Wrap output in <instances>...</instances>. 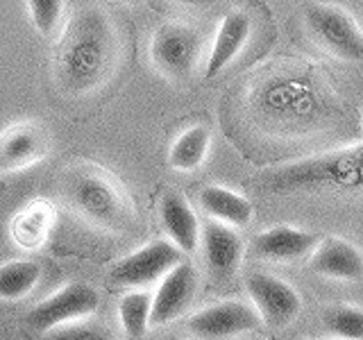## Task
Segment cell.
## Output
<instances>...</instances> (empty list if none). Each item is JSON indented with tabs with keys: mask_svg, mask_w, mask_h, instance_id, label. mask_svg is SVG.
<instances>
[{
	"mask_svg": "<svg viewBox=\"0 0 363 340\" xmlns=\"http://www.w3.org/2000/svg\"><path fill=\"white\" fill-rule=\"evenodd\" d=\"M259 315L245 302H220L193 313L189 317V332L200 340H227L255 332L259 327Z\"/></svg>",
	"mask_w": 363,
	"mask_h": 340,
	"instance_id": "obj_9",
	"label": "cell"
},
{
	"mask_svg": "<svg viewBox=\"0 0 363 340\" xmlns=\"http://www.w3.org/2000/svg\"><path fill=\"white\" fill-rule=\"evenodd\" d=\"M200 207L216 222L227 227H245L252 220V204L247 198L223 186H204L200 191Z\"/></svg>",
	"mask_w": 363,
	"mask_h": 340,
	"instance_id": "obj_18",
	"label": "cell"
},
{
	"mask_svg": "<svg viewBox=\"0 0 363 340\" xmlns=\"http://www.w3.org/2000/svg\"><path fill=\"white\" fill-rule=\"evenodd\" d=\"M159 218H162V227L168 236V241L173 243L182 254L196 252L200 245L202 227L198 222L196 211L191 209L189 200L182 196L179 191L170 188L162 196V200H159Z\"/></svg>",
	"mask_w": 363,
	"mask_h": 340,
	"instance_id": "obj_14",
	"label": "cell"
},
{
	"mask_svg": "<svg viewBox=\"0 0 363 340\" xmlns=\"http://www.w3.org/2000/svg\"><path fill=\"white\" fill-rule=\"evenodd\" d=\"M41 266L30 259H14L0 266V300L18 302L39 283Z\"/></svg>",
	"mask_w": 363,
	"mask_h": 340,
	"instance_id": "obj_20",
	"label": "cell"
},
{
	"mask_svg": "<svg viewBox=\"0 0 363 340\" xmlns=\"http://www.w3.org/2000/svg\"><path fill=\"white\" fill-rule=\"evenodd\" d=\"M152 298L145 290H132L118 302V320L130 340H143L150 327Z\"/></svg>",
	"mask_w": 363,
	"mask_h": 340,
	"instance_id": "obj_21",
	"label": "cell"
},
{
	"mask_svg": "<svg viewBox=\"0 0 363 340\" xmlns=\"http://www.w3.org/2000/svg\"><path fill=\"white\" fill-rule=\"evenodd\" d=\"M64 198L79 218L105 232H125L134 222V204L116 179L98 166H77L64 179Z\"/></svg>",
	"mask_w": 363,
	"mask_h": 340,
	"instance_id": "obj_2",
	"label": "cell"
},
{
	"mask_svg": "<svg viewBox=\"0 0 363 340\" xmlns=\"http://www.w3.org/2000/svg\"><path fill=\"white\" fill-rule=\"evenodd\" d=\"M121 62L116 23L98 5H84L68 18L57 41L55 75L68 96H89L113 77Z\"/></svg>",
	"mask_w": 363,
	"mask_h": 340,
	"instance_id": "obj_1",
	"label": "cell"
},
{
	"mask_svg": "<svg viewBox=\"0 0 363 340\" xmlns=\"http://www.w3.org/2000/svg\"><path fill=\"white\" fill-rule=\"evenodd\" d=\"M209 145H211V132L204 125H193V128L177 136V141L168 152V162L175 170L191 173V170H198L204 159H207Z\"/></svg>",
	"mask_w": 363,
	"mask_h": 340,
	"instance_id": "obj_19",
	"label": "cell"
},
{
	"mask_svg": "<svg viewBox=\"0 0 363 340\" xmlns=\"http://www.w3.org/2000/svg\"><path fill=\"white\" fill-rule=\"evenodd\" d=\"M50 340H111V336L98 324H86V322H77V324H68L57 329L50 336Z\"/></svg>",
	"mask_w": 363,
	"mask_h": 340,
	"instance_id": "obj_24",
	"label": "cell"
},
{
	"mask_svg": "<svg viewBox=\"0 0 363 340\" xmlns=\"http://www.w3.org/2000/svg\"><path fill=\"white\" fill-rule=\"evenodd\" d=\"M164 340H182V338H173V336H170V338H164Z\"/></svg>",
	"mask_w": 363,
	"mask_h": 340,
	"instance_id": "obj_25",
	"label": "cell"
},
{
	"mask_svg": "<svg viewBox=\"0 0 363 340\" xmlns=\"http://www.w3.org/2000/svg\"><path fill=\"white\" fill-rule=\"evenodd\" d=\"M304 21L325 50L343 62L363 64V30L345 9L320 3L306 5Z\"/></svg>",
	"mask_w": 363,
	"mask_h": 340,
	"instance_id": "obj_5",
	"label": "cell"
},
{
	"mask_svg": "<svg viewBox=\"0 0 363 340\" xmlns=\"http://www.w3.org/2000/svg\"><path fill=\"white\" fill-rule=\"evenodd\" d=\"M302 340H311V338H302Z\"/></svg>",
	"mask_w": 363,
	"mask_h": 340,
	"instance_id": "obj_26",
	"label": "cell"
},
{
	"mask_svg": "<svg viewBox=\"0 0 363 340\" xmlns=\"http://www.w3.org/2000/svg\"><path fill=\"white\" fill-rule=\"evenodd\" d=\"M198 290V270L189 261H182L159 281V288L152 298L150 324H170L182 313H186Z\"/></svg>",
	"mask_w": 363,
	"mask_h": 340,
	"instance_id": "obj_10",
	"label": "cell"
},
{
	"mask_svg": "<svg viewBox=\"0 0 363 340\" xmlns=\"http://www.w3.org/2000/svg\"><path fill=\"white\" fill-rule=\"evenodd\" d=\"M64 7L66 5L62 0H30L28 9H30V16H32V23H34V28H37V32L43 34V37L55 34L57 28H60Z\"/></svg>",
	"mask_w": 363,
	"mask_h": 340,
	"instance_id": "obj_23",
	"label": "cell"
},
{
	"mask_svg": "<svg viewBox=\"0 0 363 340\" xmlns=\"http://www.w3.org/2000/svg\"><path fill=\"white\" fill-rule=\"evenodd\" d=\"M309 268L315 275L336 281H361L363 279V254L343 241V238H325L311 252Z\"/></svg>",
	"mask_w": 363,
	"mask_h": 340,
	"instance_id": "obj_15",
	"label": "cell"
},
{
	"mask_svg": "<svg viewBox=\"0 0 363 340\" xmlns=\"http://www.w3.org/2000/svg\"><path fill=\"white\" fill-rule=\"evenodd\" d=\"M55 207L48 200H34L26 209H21L9 225L11 241L23 249H37L45 241L55 225Z\"/></svg>",
	"mask_w": 363,
	"mask_h": 340,
	"instance_id": "obj_17",
	"label": "cell"
},
{
	"mask_svg": "<svg viewBox=\"0 0 363 340\" xmlns=\"http://www.w3.org/2000/svg\"><path fill=\"white\" fill-rule=\"evenodd\" d=\"M204 39L186 23H166L150 41V60L159 73L170 79H186L200 64Z\"/></svg>",
	"mask_w": 363,
	"mask_h": 340,
	"instance_id": "obj_6",
	"label": "cell"
},
{
	"mask_svg": "<svg viewBox=\"0 0 363 340\" xmlns=\"http://www.w3.org/2000/svg\"><path fill=\"white\" fill-rule=\"evenodd\" d=\"M182 264V252L170 241H152L136 252L123 256L109 270V279L116 286L139 288L152 281H162L170 270Z\"/></svg>",
	"mask_w": 363,
	"mask_h": 340,
	"instance_id": "obj_7",
	"label": "cell"
},
{
	"mask_svg": "<svg viewBox=\"0 0 363 340\" xmlns=\"http://www.w3.org/2000/svg\"><path fill=\"white\" fill-rule=\"evenodd\" d=\"M100 306V293L84 281L66 283L64 288L52 293L37 306H32L26 315V322L34 332H57V329L77 324L94 315Z\"/></svg>",
	"mask_w": 363,
	"mask_h": 340,
	"instance_id": "obj_4",
	"label": "cell"
},
{
	"mask_svg": "<svg viewBox=\"0 0 363 340\" xmlns=\"http://www.w3.org/2000/svg\"><path fill=\"white\" fill-rule=\"evenodd\" d=\"M323 329L338 340H363V309L332 306L320 317Z\"/></svg>",
	"mask_w": 363,
	"mask_h": 340,
	"instance_id": "obj_22",
	"label": "cell"
},
{
	"mask_svg": "<svg viewBox=\"0 0 363 340\" xmlns=\"http://www.w3.org/2000/svg\"><path fill=\"white\" fill-rule=\"evenodd\" d=\"M252 309L268 327H289L302 311V298L291 283L266 272H252L245 281Z\"/></svg>",
	"mask_w": 363,
	"mask_h": 340,
	"instance_id": "obj_8",
	"label": "cell"
},
{
	"mask_svg": "<svg viewBox=\"0 0 363 340\" xmlns=\"http://www.w3.org/2000/svg\"><path fill=\"white\" fill-rule=\"evenodd\" d=\"M250 37V18L243 11H232L220 21V28L216 32V39L211 45L207 68H204V77H216L223 68L230 66L236 55L243 50Z\"/></svg>",
	"mask_w": 363,
	"mask_h": 340,
	"instance_id": "obj_16",
	"label": "cell"
},
{
	"mask_svg": "<svg viewBox=\"0 0 363 340\" xmlns=\"http://www.w3.org/2000/svg\"><path fill=\"white\" fill-rule=\"evenodd\" d=\"M268 186L275 191L313 186H363V150L334 152L281 168L268 179Z\"/></svg>",
	"mask_w": 363,
	"mask_h": 340,
	"instance_id": "obj_3",
	"label": "cell"
},
{
	"mask_svg": "<svg viewBox=\"0 0 363 340\" xmlns=\"http://www.w3.org/2000/svg\"><path fill=\"white\" fill-rule=\"evenodd\" d=\"M320 243L313 232L295 230L291 225H275L270 230L255 236L252 249L259 259L277 261V264H291L309 256Z\"/></svg>",
	"mask_w": 363,
	"mask_h": 340,
	"instance_id": "obj_13",
	"label": "cell"
},
{
	"mask_svg": "<svg viewBox=\"0 0 363 340\" xmlns=\"http://www.w3.org/2000/svg\"><path fill=\"white\" fill-rule=\"evenodd\" d=\"M50 139L39 123H18L0 134V175L16 173L48 157Z\"/></svg>",
	"mask_w": 363,
	"mask_h": 340,
	"instance_id": "obj_11",
	"label": "cell"
},
{
	"mask_svg": "<svg viewBox=\"0 0 363 340\" xmlns=\"http://www.w3.org/2000/svg\"><path fill=\"white\" fill-rule=\"evenodd\" d=\"M200 245L204 254V264L213 279L225 281L236 275L243 259V241L236 230L216 220H209L202 227Z\"/></svg>",
	"mask_w": 363,
	"mask_h": 340,
	"instance_id": "obj_12",
	"label": "cell"
},
{
	"mask_svg": "<svg viewBox=\"0 0 363 340\" xmlns=\"http://www.w3.org/2000/svg\"><path fill=\"white\" fill-rule=\"evenodd\" d=\"M255 340H259V338H255Z\"/></svg>",
	"mask_w": 363,
	"mask_h": 340,
	"instance_id": "obj_27",
	"label": "cell"
}]
</instances>
